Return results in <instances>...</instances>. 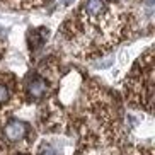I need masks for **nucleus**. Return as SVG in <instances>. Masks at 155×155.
<instances>
[{
	"instance_id": "f257e3e1",
	"label": "nucleus",
	"mask_w": 155,
	"mask_h": 155,
	"mask_svg": "<svg viewBox=\"0 0 155 155\" xmlns=\"http://www.w3.org/2000/svg\"><path fill=\"white\" fill-rule=\"evenodd\" d=\"M4 135L9 141H21L28 135V124L19 119H10L4 126Z\"/></svg>"
},
{
	"instance_id": "f03ea898",
	"label": "nucleus",
	"mask_w": 155,
	"mask_h": 155,
	"mask_svg": "<svg viewBox=\"0 0 155 155\" xmlns=\"http://www.w3.org/2000/svg\"><path fill=\"white\" fill-rule=\"evenodd\" d=\"M48 92V82L46 78H43L41 75H34L29 78L28 82V96L34 101H39L46 96Z\"/></svg>"
},
{
	"instance_id": "7ed1b4c3",
	"label": "nucleus",
	"mask_w": 155,
	"mask_h": 155,
	"mask_svg": "<svg viewBox=\"0 0 155 155\" xmlns=\"http://www.w3.org/2000/svg\"><path fill=\"white\" fill-rule=\"evenodd\" d=\"M38 155H61V152L56 148L55 145H51V143H43Z\"/></svg>"
},
{
	"instance_id": "20e7f679",
	"label": "nucleus",
	"mask_w": 155,
	"mask_h": 155,
	"mask_svg": "<svg viewBox=\"0 0 155 155\" xmlns=\"http://www.w3.org/2000/svg\"><path fill=\"white\" fill-rule=\"evenodd\" d=\"M9 97H10V92L7 89V85H2L0 84V102H5Z\"/></svg>"
},
{
	"instance_id": "39448f33",
	"label": "nucleus",
	"mask_w": 155,
	"mask_h": 155,
	"mask_svg": "<svg viewBox=\"0 0 155 155\" xmlns=\"http://www.w3.org/2000/svg\"><path fill=\"white\" fill-rule=\"evenodd\" d=\"M24 2H26V4H29V5H36V4H41L43 0H24Z\"/></svg>"
}]
</instances>
